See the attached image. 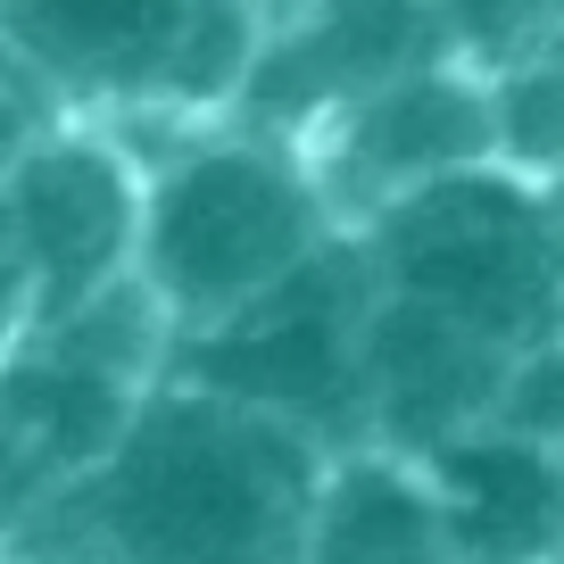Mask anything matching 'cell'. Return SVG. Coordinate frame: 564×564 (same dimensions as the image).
<instances>
[{
  "label": "cell",
  "mask_w": 564,
  "mask_h": 564,
  "mask_svg": "<svg viewBox=\"0 0 564 564\" xmlns=\"http://www.w3.org/2000/svg\"><path fill=\"white\" fill-rule=\"evenodd\" d=\"M333 448L166 373L124 441L0 564H300Z\"/></svg>",
  "instance_id": "obj_1"
},
{
  "label": "cell",
  "mask_w": 564,
  "mask_h": 564,
  "mask_svg": "<svg viewBox=\"0 0 564 564\" xmlns=\"http://www.w3.org/2000/svg\"><path fill=\"white\" fill-rule=\"evenodd\" d=\"M333 232L349 225L333 216L307 150L241 124V133L192 141L150 175L133 274L159 291L175 333H208L232 307L265 300L282 274H300Z\"/></svg>",
  "instance_id": "obj_2"
},
{
  "label": "cell",
  "mask_w": 564,
  "mask_h": 564,
  "mask_svg": "<svg viewBox=\"0 0 564 564\" xmlns=\"http://www.w3.org/2000/svg\"><path fill=\"white\" fill-rule=\"evenodd\" d=\"M382 291L448 307L474 333L507 340L514 357L564 333V265H556V199L547 175L481 159L406 192L366 225Z\"/></svg>",
  "instance_id": "obj_3"
},
{
  "label": "cell",
  "mask_w": 564,
  "mask_h": 564,
  "mask_svg": "<svg viewBox=\"0 0 564 564\" xmlns=\"http://www.w3.org/2000/svg\"><path fill=\"white\" fill-rule=\"evenodd\" d=\"M382 307V265L366 232H333L300 274H282L265 300L232 307L225 324L175 340V373L225 390L241 406L300 423L307 441L366 448V333Z\"/></svg>",
  "instance_id": "obj_4"
},
{
  "label": "cell",
  "mask_w": 564,
  "mask_h": 564,
  "mask_svg": "<svg viewBox=\"0 0 564 564\" xmlns=\"http://www.w3.org/2000/svg\"><path fill=\"white\" fill-rule=\"evenodd\" d=\"M300 150L316 166L333 216L349 232H366L406 192L498 159V84L474 58H432V67L349 100L340 117H324Z\"/></svg>",
  "instance_id": "obj_5"
},
{
  "label": "cell",
  "mask_w": 564,
  "mask_h": 564,
  "mask_svg": "<svg viewBox=\"0 0 564 564\" xmlns=\"http://www.w3.org/2000/svg\"><path fill=\"white\" fill-rule=\"evenodd\" d=\"M141 199L150 175L124 159L117 141L51 124L9 175H0V208H9V241H18L25 291H34V324L75 316L100 300L108 282L133 274L141 258Z\"/></svg>",
  "instance_id": "obj_6"
},
{
  "label": "cell",
  "mask_w": 564,
  "mask_h": 564,
  "mask_svg": "<svg viewBox=\"0 0 564 564\" xmlns=\"http://www.w3.org/2000/svg\"><path fill=\"white\" fill-rule=\"evenodd\" d=\"M432 58H465L441 0H307L282 34H265L258 75L232 117L258 133L307 141L324 117H340L349 100L432 67Z\"/></svg>",
  "instance_id": "obj_7"
},
{
  "label": "cell",
  "mask_w": 564,
  "mask_h": 564,
  "mask_svg": "<svg viewBox=\"0 0 564 564\" xmlns=\"http://www.w3.org/2000/svg\"><path fill=\"white\" fill-rule=\"evenodd\" d=\"M150 390L159 382H133L51 333H34L0 366V556L124 441Z\"/></svg>",
  "instance_id": "obj_8"
},
{
  "label": "cell",
  "mask_w": 564,
  "mask_h": 564,
  "mask_svg": "<svg viewBox=\"0 0 564 564\" xmlns=\"http://www.w3.org/2000/svg\"><path fill=\"white\" fill-rule=\"evenodd\" d=\"M507 382H514V349L490 333H474L448 307H423L406 291H382L366 333V423L373 448L399 457H441L465 432L507 415Z\"/></svg>",
  "instance_id": "obj_9"
},
{
  "label": "cell",
  "mask_w": 564,
  "mask_h": 564,
  "mask_svg": "<svg viewBox=\"0 0 564 564\" xmlns=\"http://www.w3.org/2000/svg\"><path fill=\"white\" fill-rule=\"evenodd\" d=\"M199 0H0V34L58 100L159 108Z\"/></svg>",
  "instance_id": "obj_10"
},
{
  "label": "cell",
  "mask_w": 564,
  "mask_h": 564,
  "mask_svg": "<svg viewBox=\"0 0 564 564\" xmlns=\"http://www.w3.org/2000/svg\"><path fill=\"white\" fill-rule=\"evenodd\" d=\"M441 490L457 564H564V448L514 423H481L457 448H441Z\"/></svg>",
  "instance_id": "obj_11"
},
{
  "label": "cell",
  "mask_w": 564,
  "mask_h": 564,
  "mask_svg": "<svg viewBox=\"0 0 564 564\" xmlns=\"http://www.w3.org/2000/svg\"><path fill=\"white\" fill-rule=\"evenodd\" d=\"M300 564H457L432 465L373 441L340 448L316 490V523H307Z\"/></svg>",
  "instance_id": "obj_12"
},
{
  "label": "cell",
  "mask_w": 564,
  "mask_h": 564,
  "mask_svg": "<svg viewBox=\"0 0 564 564\" xmlns=\"http://www.w3.org/2000/svg\"><path fill=\"white\" fill-rule=\"evenodd\" d=\"M498 159L523 175H564V67L556 58H523L498 67Z\"/></svg>",
  "instance_id": "obj_13"
},
{
  "label": "cell",
  "mask_w": 564,
  "mask_h": 564,
  "mask_svg": "<svg viewBox=\"0 0 564 564\" xmlns=\"http://www.w3.org/2000/svg\"><path fill=\"white\" fill-rule=\"evenodd\" d=\"M448 9V34L474 67H523V58L556 51V25H564V0H441Z\"/></svg>",
  "instance_id": "obj_14"
},
{
  "label": "cell",
  "mask_w": 564,
  "mask_h": 564,
  "mask_svg": "<svg viewBox=\"0 0 564 564\" xmlns=\"http://www.w3.org/2000/svg\"><path fill=\"white\" fill-rule=\"evenodd\" d=\"M58 108H67V100H58V91L34 75V58L0 34V175H9V166H18L25 150H34V141L58 124Z\"/></svg>",
  "instance_id": "obj_15"
},
{
  "label": "cell",
  "mask_w": 564,
  "mask_h": 564,
  "mask_svg": "<svg viewBox=\"0 0 564 564\" xmlns=\"http://www.w3.org/2000/svg\"><path fill=\"white\" fill-rule=\"evenodd\" d=\"M34 340V291H25V265L18 241H9V208H0V366Z\"/></svg>",
  "instance_id": "obj_16"
},
{
  "label": "cell",
  "mask_w": 564,
  "mask_h": 564,
  "mask_svg": "<svg viewBox=\"0 0 564 564\" xmlns=\"http://www.w3.org/2000/svg\"><path fill=\"white\" fill-rule=\"evenodd\" d=\"M547 199H556V265H564V175H547Z\"/></svg>",
  "instance_id": "obj_17"
},
{
  "label": "cell",
  "mask_w": 564,
  "mask_h": 564,
  "mask_svg": "<svg viewBox=\"0 0 564 564\" xmlns=\"http://www.w3.org/2000/svg\"><path fill=\"white\" fill-rule=\"evenodd\" d=\"M547 58H556V67H564V25H556V51H547Z\"/></svg>",
  "instance_id": "obj_18"
},
{
  "label": "cell",
  "mask_w": 564,
  "mask_h": 564,
  "mask_svg": "<svg viewBox=\"0 0 564 564\" xmlns=\"http://www.w3.org/2000/svg\"><path fill=\"white\" fill-rule=\"evenodd\" d=\"M291 9H307V0H291Z\"/></svg>",
  "instance_id": "obj_19"
}]
</instances>
